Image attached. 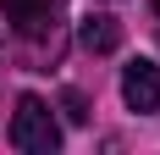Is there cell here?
I'll use <instances>...</instances> for the list:
<instances>
[{"label":"cell","mask_w":160,"mask_h":155,"mask_svg":"<svg viewBox=\"0 0 160 155\" xmlns=\"http://www.w3.org/2000/svg\"><path fill=\"white\" fill-rule=\"evenodd\" d=\"M66 116H72V122H83V116H88V111H83V94H66Z\"/></svg>","instance_id":"5"},{"label":"cell","mask_w":160,"mask_h":155,"mask_svg":"<svg viewBox=\"0 0 160 155\" xmlns=\"http://www.w3.org/2000/svg\"><path fill=\"white\" fill-rule=\"evenodd\" d=\"M155 22H160V0H155Z\"/></svg>","instance_id":"6"},{"label":"cell","mask_w":160,"mask_h":155,"mask_svg":"<svg viewBox=\"0 0 160 155\" xmlns=\"http://www.w3.org/2000/svg\"><path fill=\"white\" fill-rule=\"evenodd\" d=\"M11 144L22 155H55V150H61V127H55V116H50V105L39 100V94H22V100H17Z\"/></svg>","instance_id":"1"},{"label":"cell","mask_w":160,"mask_h":155,"mask_svg":"<svg viewBox=\"0 0 160 155\" xmlns=\"http://www.w3.org/2000/svg\"><path fill=\"white\" fill-rule=\"evenodd\" d=\"M78 45L88 50V56H111V50L122 45V22H116L111 11H88L78 22Z\"/></svg>","instance_id":"4"},{"label":"cell","mask_w":160,"mask_h":155,"mask_svg":"<svg viewBox=\"0 0 160 155\" xmlns=\"http://www.w3.org/2000/svg\"><path fill=\"white\" fill-rule=\"evenodd\" d=\"M0 11H6V22H11L17 33H44L50 28V17L61 11V0H0Z\"/></svg>","instance_id":"3"},{"label":"cell","mask_w":160,"mask_h":155,"mask_svg":"<svg viewBox=\"0 0 160 155\" xmlns=\"http://www.w3.org/2000/svg\"><path fill=\"white\" fill-rule=\"evenodd\" d=\"M122 100L144 116H160V67L155 61H127L122 67Z\"/></svg>","instance_id":"2"}]
</instances>
